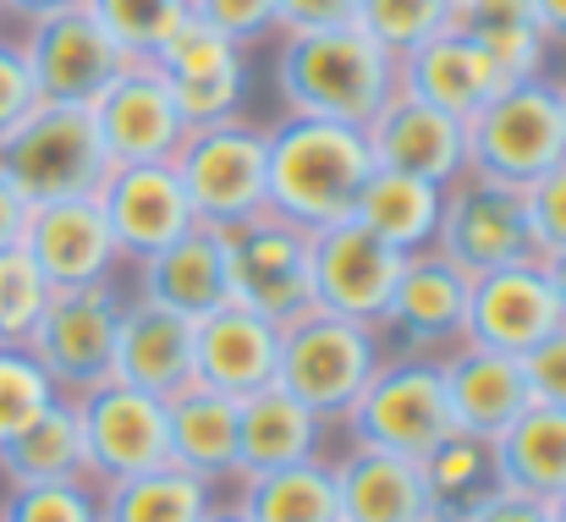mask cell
Instances as JSON below:
<instances>
[{
	"instance_id": "obj_55",
	"label": "cell",
	"mask_w": 566,
	"mask_h": 522,
	"mask_svg": "<svg viewBox=\"0 0 566 522\" xmlns=\"http://www.w3.org/2000/svg\"><path fill=\"white\" fill-rule=\"evenodd\" d=\"M0 6H6V0H0Z\"/></svg>"
},
{
	"instance_id": "obj_28",
	"label": "cell",
	"mask_w": 566,
	"mask_h": 522,
	"mask_svg": "<svg viewBox=\"0 0 566 522\" xmlns=\"http://www.w3.org/2000/svg\"><path fill=\"white\" fill-rule=\"evenodd\" d=\"M237 413H242V401H231L198 379L188 390H177L166 401L171 462L209 479V484H237Z\"/></svg>"
},
{
	"instance_id": "obj_41",
	"label": "cell",
	"mask_w": 566,
	"mask_h": 522,
	"mask_svg": "<svg viewBox=\"0 0 566 522\" xmlns=\"http://www.w3.org/2000/svg\"><path fill=\"white\" fill-rule=\"evenodd\" d=\"M528 203V231H534V253H556L566 248V160L556 171H545L539 181L523 187Z\"/></svg>"
},
{
	"instance_id": "obj_56",
	"label": "cell",
	"mask_w": 566,
	"mask_h": 522,
	"mask_svg": "<svg viewBox=\"0 0 566 522\" xmlns=\"http://www.w3.org/2000/svg\"><path fill=\"white\" fill-rule=\"evenodd\" d=\"M0 17H6V11H0Z\"/></svg>"
},
{
	"instance_id": "obj_43",
	"label": "cell",
	"mask_w": 566,
	"mask_h": 522,
	"mask_svg": "<svg viewBox=\"0 0 566 522\" xmlns=\"http://www.w3.org/2000/svg\"><path fill=\"white\" fill-rule=\"evenodd\" d=\"M523 379H528V396L539 407H562L566 413V325L523 357Z\"/></svg>"
},
{
	"instance_id": "obj_57",
	"label": "cell",
	"mask_w": 566,
	"mask_h": 522,
	"mask_svg": "<svg viewBox=\"0 0 566 522\" xmlns=\"http://www.w3.org/2000/svg\"><path fill=\"white\" fill-rule=\"evenodd\" d=\"M451 6H457V0H451Z\"/></svg>"
},
{
	"instance_id": "obj_29",
	"label": "cell",
	"mask_w": 566,
	"mask_h": 522,
	"mask_svg": "<svg viewBox=\"0 0 566 522\" xmlns=\"http://www.w3.org/2000/svg\"><path fill=\"white\" fill-rule=\"evenodd\" d=\"M495 479L506 490H523V495H539V501H556L566 490V413L562 407H539L528 401L495 440Z\"/></svg>"
},
{
	"instance_id": "obj_24",
	"label": "cell",
	"mask_w": 566,
	"mask_h": 522,
	"mask_svg": "<svg viewBox=\"0 0 566 522\" xmlns=\"http://www.w3.org/2000/svg\"><path fill=\"white\" fill-rule=\"evenodd\" d=\"M440 379H446V401H451V424L473 440H495L534 396L523 379V357L490 347H462L440 352Z\"/></svg>"
},
{
	"instance_id": "obj_16",
	"label": "cell",
	"mask_w": 566,
	"mask_h": 522,
	"mask_svg": "<svg viewBox=\"0 0 566 522\" xmlns=\"http://www.w3.org/2000/svg\"><path fill=\"white\" fill-rule=\"evenodd\" d=\"M468 292L473 281L446 264L434 248L429 253H407L401 275H396V292L385 303V320H379V336L390 352H440L462 347L468 342Z\"/></svg>"
},
{
	"instance_id": "obj_21",
	"label": "cell",
	"mask_w": 566,
	"mask_h": 522,
	"mask_svg": "<svg viewBox=\"0 0 566 522\" xmlns=\"http://www.w3.org/2000/svg\"><path fill=\"white\" fill-rule=\"evenodd\" d=\"M281 374V325L242 309V303H220L214 314L198 320V342H192V379L242 401L264 385H275Z\"/></svg>"
},
{
	"instance_id": "obj_33",
	"label": "cell",
	"mask_w": 566,
	"mask_h": 522,
	"mask_svg": "<svg viewBox=\"0 0 566 522\" xmlns=\"http://www.w3.org/2000/svg\"><path fill=\"white\" fill-rule=\"evenodd\" d=\"M220 501V484L198 479L177 462H160L149 473H133L122 484L99 490V522H198Z\"/></svg>"
},
{
	"instance_id": "obj_40",
	"label": "cell",
	"mask_w": 566,
	"mask_h": 522,
	"mask_svg": "<svg viewBox=\"0 0 566 522\" xmlns=\"http://www.w3.org/2000/svg\"><path fill=\"white\" fill-rule=\"evenodd\" d=\"M188 11L242 50L281 33V0H188Z\"/></svg>"
},
{
	"instance_id": "obj_22",
	"label": "cell",
	"mask_w": 566,
	"mask_h": 522,
	"mask_svg": "<svg viewBox=\"0 0 566 522\" xmlns=\"http://www.w3.org/2000/svg\"><path fill=\"white\" fill-rule=\"evenodd\" d=\"M192 342L198 320L133 292L122 297V325H116V379L171 401L192 385Z\"/></svg>"
},
{
	"instance_id": "obj_47",
	"label": "cell",
	"mask_w": 566,
	"mask_h": 522,
	"mask_svg": "<svg viewBox=\"0 0 566 522\" xmlns=\"http://www.w3.org/2000/svg\"><path fill=\"white\" fill-rule=\"evenodd\" d=\"M22 231H28V198L11 187V176L0 171V253L22 248Z\"/></svg>"
},
{
	"instance_id": "obj_30",
	"label": "cell",
	"mask_w": 566,
	"mask_h": 522,
	"mask_svg": "<svg viewBox=\"0 0 566 522\" xmlns=\"http://www.w3.org/2000/svg\"><path fill=\"white\" fill-rule=\"evenodd\" d=\"M440 203H446V187L418 181V176H401V171H379L375 166V176L364 181V192L353 203V220L407 259V253H429L434 248Z\"/></svg>"
},
{
	"instance_id": "obj_7",
	"label": "cell",
	"mask_w": 566,
	"mask_h": 522,
	"mask_svg": "<svg viewBox=\"0 0 566 522\" xmlns=\"http://www.w3.org/2000/svg\"><path fill=\"white\" fill-rule=\"evenodd\" d=\"M566 160V116L551 77L501 88L468 122V171L528 187Z\"/></svg>"
},
{
	"instance_id": "obj_44",
	"label": "cell",
	"mask_w": 566,
	"mask_h": 522,
	"mask_svg": "<svg viewBox=\"0 0 566 522\" xmlns=\"http://www.w3.org/2000/svg\"><path fill=\"white\" fill-rule=\"evenodd\" d=\"M451 28L462 33H501V28H539L528 0H457L451 6Z\"/></svg>"
},
{
	"instance_id": "obj_11",
	"label": "cell",
	"mask_w": 566,
	"mask_h": 522,
	"mask_svg": "<svg viewBox=\"0 0 566 522\" xmlns=\"http://www.w3.org/2000/svg\"><path fill=\"white\" fill-rule=\"evenodd\" d=\"M22 55L39 83V100H55V105H94L133 66V55L105 33V22L88 6H66L28 22Z\"/></svg>"
},
{
	"instance_id": "obj_46",
	"label": "cell",
	"mask_w": 566,
	"mask_h": 522,
	"mask_svg": "<svg viewBox=\"0 0 566 522\" xmlns=\"http://www.w3.org/2000/svg\"><path fill=\"white\" fill-rule=\"evenodd\" d=\"M457 522H551V501L495 484V490H490V495H484L473 512H462Z\"/></svg>"
},
{
	"instance_id": "obj_19",
	"label": "cell",
	"mask_w": 566,
	"mask_h": 522,
	"mask_svg": "<svg viewBox=\"0 0 566 522\" xmlns=\"http://www.w3.org/2000/svg\"><path fill=\"white\" fill-rule=\"evenodd\" d=\"M94 203H99V215H105V226H111L127 264L171 248L177 237H188L198 226L188 187L171 171V160H160V166H111V176L94 192Z\"/></svg>"
},
{
	"instance_id": "obj_26",
	"label": "cell",
	"mask_w": 566,
	"mask_h": 522,
	"mask_svg": "<svg viewBox=\"0 0 566 522\" xmlns=\"http://www.w3.org/2000/svg\"><path fill=\"white\" fill-rule=\"evenodd\" d=\"M325 429L331 424L319 413H308L297 396H286L281 385H264V390L242 396V413H237V479L325 457Z\"/></svg>"
},
{
	"instance_id": "obj_51",
	"label": "cell",
	"mask_w": 566,
	"mask_h": 522,
	"mask_svg": "<svg viewBox=\"0 0 566 522\" xmlns=\"http://www.w3.org/2000/svg\"><path fill=\"white\" fill-rule=\"evenodd\" d=\"M198 522H248V512H242V507H237V495H231V501H214Z\"/></svg>"
},
{
	"instance_id": "obj_18",
	"label": "cell",
	"mask_w": 566,
	"mask_h": 522,
	"mask_svg": "<svg viewBox=\"0 0 566 522\" xmlns=\"http://www.w3.org/2000/svg\"><path fill=\"white\" fill-rule=\"evenodd\" d=\"M88 111H94V127H99L111 166H160L188 138V116L177 111L166 77L149 61H133Z\"/></svg>"
},
{
	"instance_id": "obj_52",
	"label": "cell",
	"mask_w": 566,
	"mask_h": 522,
	"mask_svg": "<svg viewBox=\"0 0 566 522\" xmlns=\"http://www.w3.org/2000/svg\"><path fill=\"white\" fill-rule=\"evenodd\" d=\"M551 522H566V490L556 495V501H551Z\"/></svg>"
},
{
	"instance_id": "obj_53",
	"label": "cell",
	"mask_w": 566,
	"mask_h": 522,
	"mask_svg": "<svg viewBox=\"0 0 566 522\" xmlns=\"http://www.w3.org/2000/svg\"><path fill=\"white\" fill-rule=\"evenodd\" d=\"M556 94H562V116H566V77H562V83H556Z\"/></svg>"
},
{
	"instance_id": "obj_27",
	"label": "cell",
	"mask_w": 566,
	"mask_h": 522,
	"mask_svg": "<svg viewBox=\"0 0 566 522\" xmlns=\"http://www.w3.org/2000/svg\"><path fill=\"white\" fill-rule=\"evenodd\" d=\"M331 468H336L342 522H423L429 518L423 473H418L412 457L375 451V446H347Z\"/></svg>"
},
{
	"instance_id": "obj_34",
	"label": "cell",
	"mask_w": 566,
	"mask_h": 522,
	"mask_svg": "<svg viewBox=\"0 0 566 522\" xmlns=\"http://www.w3.org/2000/svg\"><path fill=\"white\" fill-rule=\"evenodd\" d=\"M418 473H423V495H429V518L457 522L462 512H473L501 479H495V451L490 440H473V435H446L429 457H418Z\"/></svg>"
},
{
	"instance_id": "obj_39",
	"label": "cell",
	"mask_w": 566,
	"mask_h": 522,
	"mask_svg": "<svg viewBox=\"0 0 566 522\" xmlns=\"http://www.w3.org/2000/svg\"><path fill=\"white\" fill-rule=\"evenodd\" d=\"M50 286L39 275V264L22 248L0 253V342H28V331L39 325V314L50 309Z\"/></svg>"
},
{
	"instance_id": "obj_25",
	"label": "cell",
	"mask_w": 566,
	"mask_h": 522,
	"mask_svg": "<svg viewBox=\"0 0 566 522\" xmlns=\"http://www.w3.org/2000/svg\"><path fill=\"white\" fill-rule=\"evenodd\" d=\"M138 270V297H155L188 320L214 314L231 303V264H226V231L220 226H192L171 248L149 253L133 264Z\"/></svg>"
},
{
	"instance_id": "obj_3",
	"label": "cell",
	"mask_w": 566,
	"mask_h": 522,
	"mask_svg": "<svg viewBox=\"0 0 566 522\" xmlns=\"http://www.w3.org/2000/svg\"><path fill=\"white\" fill-rule=\"evenodd\" d=\"M385 352L390 347H385L379 325L331 314V309H308L292 325H281V374H275V385L336 429L358 407V396L369 390Z\"/></svg>"
},
{
	"instance_id": "obj_45",
	"label": "cell",
	"mask_w": 566,
	"mask_h": 522,
	"mask_svg": "<svg viewBox=\"0 0 566 522\" xmlns=\"http://www.w3.org/2000/svg\"><path fill=\"white\" fill-rule=\"evenodd\" d=\"M358 28V0H281V39Z\"/></svg>"
},
{
	"instance_id": "obj_23",
	"label": "cell",
	"mask_w": 566,
	"mask_h": 522,
	"mask_svg": "<svg viewBox=\"0 0 566 522\" xmlns=\"http://www.w3.org/2000/svg\"><path fill=\"white\" fill-rule=\"evenodd\" d=\"M396 88L446 111V116H457V122H473L512 83L495 72V61L484 55L479 39H468L462 28H446V33H434L429 44H418L412 55L396 61Z\"/></svg>"
},
{
	"instance_id": "obj_38",
	"label": "cell",
	"mask_w": 566,
	"mask_h": 522,
	"mask_svg": "<svg viewBox=\"0 0 566 522\" xmlns=\"http://www.w3.org/2000/svg\"><path fill=\"white\" fill-rule=\"evenodd\" d=\"M0 522H99V484L66 479V484H6Z\"/></svg>"
},
{
	"instance_id": "obj_54",
	"label": "cell",
	"mask_w": 566,
	"mask_h": 522,
	"mask_svg": "<svg viewBox=\"0 0 566 522\" xmlns=\"http://www.w3.org/2000/svg\"><path fill=\"white\" fill-rule=\"evenodd\" d=\"M423 522H440V518H423Z\"/></svg>"
},
{
	"instance_id": "obj_35",
	"label": "cell",
	"mask_w": 566,
	"mask_h": 522,
	"mask_svg": "<svg viewBox=\"0 0 566 522\" xmlns=\"http://www.w3.org/2000/svg\"><path fill=\"white\" fill-rule=\"evenodd\" d=\"M55 401H61V390L39 368V357L28 352V342H0V446L17 440Z\"/></svg>"
},
{
	"instance_id": "obj_2",
	"label": "cell",
	"mask_w": 566,
	"mask_h": 522,
	"mask_svg": "<svg viewBox=\"0 0 566 522\" xmlns=\"http://www.w3.org/2000/svg\"><path fill=\"white\" fill-rule=\"evenodd\" d=\"M375 176V149L364 127L286 116L270 127V215L303 231L353 220L364 181Z\"/></svg>"
},
{
	"instance_id": "obj_20",
	"label": "cell",
	"mask_w": 566,
	"mask_h": 522,
	"mask_svg": "<svg viewBox=\"0 0 566 522\" xmlns=\"http://www.w3.org/2000/svg\"><path fill=\"white\" fill-rule=\"evenodd\" d=\"M369 149H375L379 171H401L434 187H451L457 176H468V122L412 100V94H390L385 111L364 127Z\"/></svg>"
},
{
	"instance_id": "obj_5",
	"label": "cell",
	"mask_w": 566,
	"mask_h": 522,
	"mask_svg": "<svg viewBox=\"0 0 566 522\" xmlns=\"http://www.w3.org/2000/svg\"><path fill=\"white\" fill-rule=\"evenodd\" d=\"M171 171L188 187L198 226L231 231L270 209V127H253L248 116L188 127Z\"/></svg>"
},
{
	"instance_id": "obj_13",
	"label": "cell",
	"mask_w": 566,
	"mask_h": 522,
	"mask_svg": "<svg viewBox=\"0 0 566 522\" xmlns=\"http://www.w3.org/2000/svg\"><path fill=\"white\" fill-rule=\"evenodd\" d=\"M149 66L166 77L177 111L188 116V127H209V122L242 116V100H248V50L231 44L226 33H214L209 22H198L192 11L166 33V44L155 50Z\"/></svg>"
},
{
	"instance_id": "obj_37",
	"label": "cell",
	"mask_w": 566,
	"mask_h": 522,
	"mask_svg": "<svg viewBox=\"0 0 566 522\" xmlns=\"http://www.w3.org/2000/svg\"><path fill=\"white\" fill-rule=\"evenodd\" d=\"M105 33L133 55V61H155V50L166 44V33L188 17V0H83Z\"/></svg>"
},
{
	"instance_id": "obj_36",
	"label": "cell",
	"mask_w": 566,
	"mask_h": 522,
	"mask_svg": "<svg viewBox=\"0 0 566 522\" xmlns=\"http://www.w3.org/2000/svg\"><path fill=\"white\" fill-rule=\"evenodd\" d=\"M358 28L401 61L451 28V0H358Z\"/></svg>"
},
{
	"instance_id": "obj_50",
	"label": "cell",
	"mask_w": 566,
	"mask_h": 522,
	"mask_svg": "<svg viewBox=\"0 0 566 522\" xmlns=\"http://www.w3.org/2000/svg\"><path fill=\"white\" fill-rule=\"evenodd\" d=\"M539 264H545L551 292H556V303H562V314H566V248H556V253H539Z\"/></svg>"
},
{
	"instance_id": "obj_14",
	"label": "cell",
	"mask_w": 566,
	"mask_h": 522,
	"mask_svg": "<svg viewBox=\"0 0 566 522\" xmlns=\"http://www.w3.org/2000/svg\"><path fill=\"white\" fill-rule=\"evenodd\" d=\"M22 253L39 264L50 292H88V286H116L122 275V248L99 215L94 198H61V203H33Z\"/></svg>"
},
{
	"instance_id": "obj_42",
	"label": "cell",
	"mask_w": 566,
	"mask_h": 522,
	"mask_svg": "<svg viewBox=\"0 0 566 522\" xmlns=\"http://www.w3.org/2000/svg\"><path fill=\"white\" fill-rule=\"evenodd\" d=\"M33 105H39V83L28 72V55L22 44L0 39V138H11L33 116Z\"/></svg>"
},
{
	"instance_id": "obj_31",
	"label": "cell",
	"mask_w": 566,
	"mask_h": 522,
	"mask_svg": "<svg viewBox=\"0 0 566 522\" xmlns=\"http://www.w3.org/2000/svg\"><path fill=\"white\" fill-rule=\"evenodd\" d=\"M237 507L248 512V522H342L336 468L314 457V462L248 473L237 479Z\"/></svg>"
},
{
	"instance_id": "obj_15",
	"label": "cell",
	"mask_w": 566,
	"mask_h": 522,
	"mask_svg": "<svg viewBox=\"0 0 566 522\" xmlns=\"http://www.w3.org/2000/svg\"><path fill=\"white\" fill-rule=\"evenodd\" d=\"M401 264H407V259H401L396 248H385L375 231H364L358 220L319 226L314 242H308L314 309H331V314L379 325V320H385V303H390V292H396Z\"/></svg>"
},
{
	"instance_id": "obj_9",
	"label": "cell",
	"mask_w": 566,
	"mask_h": 522,
	"mask_svg": "<svg viewBox=\"0 0 566 522\" xmlns=\"http://www.w3.org/2000/svg\"><path fill=\"white\" fill-rule=\"evenodd\" d=\"M308 242L314 231H303L297 220L281 215H253L242 226L226 231V264H231V303L292 325L297 314L314 309V281H308Z\"/></svg>"
},
{
	"instance_id": "obj_4",
	"label": "cell",
	"mask_w": 566,
	"mask_h": 522,
	"mask_svg": "<svg viewBox=\"0 0 566 522\" xmlns=\"http://www.w3.org/2000/svg\"><path fill=\"white\" fill-rule=\"evenodd\" d=\"M0 171L28 198V209L61 203V198H94L99 181L111 176V155L99 144L94 111L39 100L33 116L11 138H0Z\"/></svg>"
},
{
	"instance_id": "obj_10",
	"label": "cell",
	"mask_w": 566,
	"mask_h": 522,
	"mask_svg": "<svg viewBox=\"0 0 566 522\" xmlns=\"http://www.w3.org/2000/svg\"><path fill=\"white\" fill-rule=\"evenodd\" d=\"M72 407H77V429H83V462L99 490L171 462V424H166L160 396L105 379V385L72 396Z\"/></svg>"
},
{
	"instance_id": "obj_12",
	"label": "cell",
	"mask_w": 566,
	"mask_h": 522,
	"mask_svg": "<svg viewBox=\"0 0 566 522\" xmlns=\"http://www.w3.org/2000/svg\"><path fill=\"white\" fill-rule=\"evenodd\" d=\"M116 325H122V292L88 286V292H55L39 325L28 331V352L55 379L61 396H83L105 379H116Z\"/></svg>"
},
{
	"instance_id": "obj_48",
	"label": "cell",
	"mask_w": 566,
	"mask_h": 522,
	"mask_svg": "<svg viewBox=\"0 0 566 522\" xmlns=\"http://www.w3.org/2000/svg\"><path fill=\"white\" fill-rule=\"evenodd\" d=\"M534 6V22L551 44H566V0H528Z\"/></svg>"
},
{
	"instance_id": "obj_1",
	"label": "cell",
	"mask_w": 566,
	"mask_h": 522,
	"mask_svg": "<svg viewBox=\"0 0 566 522\" xmlns=\"http://www.w3.org/2000/svg\"><path fill=\"white\" fill-rule=\"evenodd\" d=\"M275 94L286 116L369 127L396 94V55L379 50L364 28L292 33L275 55Z\"/></svg>"
},
{
	"instance_id": "obj_8",
	"label": "cell",
	"mask_w": 566,
	"mask_h": 522,
	"mask_svg": "<svg viewBox=\"0 0 566 522\" xmlns=\"http://www.w3.org/2000/svg\"><path fill=\"white\" fill-rule=\"evenodd\" d=\"M434 253L446 264H457L468 281L517 259H539L534 253V231H528V203L523 187L495 181V176H457L446 187L440 203V231H434Z\"/></svg>"
},
{
	"instance_id": "obj_17",
	"label": "cell",
	"mask_w": 566,
	"mask_h": 522,
	"mask_svg": "<svg viewBox=\"0 0 566 522\" xmlns=\"http://www.w3.org/2000/svg\"><path fill=\"white\" fill-rule=\"evenodd\" d=\"M562 325L566 314L556 303V292H551V275H545L539 259H517V264L473 275V292H468V342L473 347L528 357Z\"/></svg>"
},
{
	"instance_id": "obj_49",
	"label": "cell",
	"mask_w": 566,
	"mask_h": 522,
	"mask_svg": "<svg viewBox=\"0 0 566 522\" xmlns=\"http://www.w3.org/2000/svg\"><path fill=\"white\" fill-rule=\"evenodd\" d=\"M66 6H83V0H6L0 11H11V17H22V22H39V17L66 11Z\"/></svg>"
},
{
	"instance_id": "obj_32",
	"label": "cell",
	"mask_w": 566,
	"mask_h": 522,
	"mask_svg": "<svg viewBox=\"0 0 566 522\" xmlns=\"http://www.w3.org/2000/svg\"><path fill=\"white\" fill-rule=\"evenodd\" d=\"M66 479H88L83 429H77L72 396H61L17 440L0 446V484H66Z\"/></svg>"
},
{
	"instance_id": "obj_6",
	"label": "cell",
	"mask_w": 566,
	"mask_h": 522,
	"mask_svg": "<svg viewBox=\"0 0 566 522\" xmlns=\"http://www.w3.org/2000/svg\"><path fill=\"white\" fill-rule=\"evenodd\" d=\"M342 429H347V446H375V451H396V457H412V462L429 457L446 435H457L446 379H440V357L385 352L369 390L342 418Z\"/></svg>"
}]
</instances>
